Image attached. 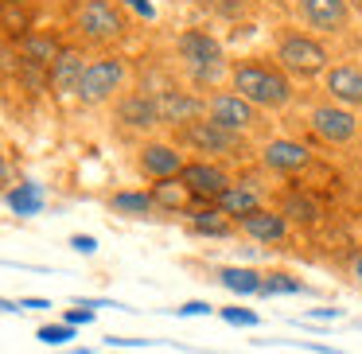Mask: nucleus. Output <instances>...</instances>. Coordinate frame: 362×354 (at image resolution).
I'll return each mask as SVG.
<instances>
[{"label": "nucleus", "mask_w": 362, "mask_h": 354, "mask_svg": "<svg viewBox=\"0 0 362 354\" xmlns=\"http://www.w3.org/2000/svg\"><path fill=\"white\" fill-rule=\"evenodd\" d=\"M183 167H187V156L168 141H148L141 148V172L148 179H180Z\"/></svg>", "instance_id": "12"}, {"label": "nucleus", "mask_w": 362, "mask_h": 354, "mask_svg": "<svg viewBox=\"0 0 362 354\" xmlns=\"http://www.w3.org/2000/svg\"><path fill=\"white\" fill-rule=\"evenodd\" d=\"M206 110H211V102H203V98H191L183 94V90H168V94H156V113H160V125H195V121L206 117Z\"/></svg>", "instance_id": "11"}, {"label": "nucleus", "mask_w": 362, "mask_h": 354, "mask_svg": "<svg viewBox=\"0 0 362 354\" xmlns=\"http://www.w3.org/2000/svg\"><path fill=\"white\" fill-rule=\"evenodd\" d=\"M206 117H211L214 125L238 133V136H250L253 129L261 125V110L250 105L242 94H234V90H218V94H211V110H206Z\"/></svg>", "instance_id": "4"}, {"label": "nucleus", "mask_w": 362, "mask_h": 354, "mask_svg": "<svg viewBox=\"0 0 362 354\" xmlns=\"http://www.w3.org/2000/svg\"><path fill=\"white\" fill-rule=\"evenodd\" d=\"M4 4H24V0H4Z\"/></svg>", "instance_id": "39"}, {"label": "nucleus", "mask_w": 362, "mask_h": 354, "mask_svg": "<svg viewBox=\"0 0 362 354\" xmlns=\"http://www.w3.org/2000/svg\"><path fill=\"white\" fill-rule=\"evenodd\" d=\"M323 90L331 94V102L346 105V110H362V66L339 63L323 74Z\"/></svg>", "instance_id": "13"}, {"label": "nucleus", "mask_w": 362, "mask_h": 354, "mask_svg": "<svg viewBox=\"0 0 362 354\" xmlns=\"http://www.w3.org/2000/svg\"><path fill=\"white\" fill-rule=\"evenodd\" d=\"M90 63L86 55H82L78 47H63V55H59L55 71H51V86H55V94H78L82 78H86Z\"/></svg>", "instance_id": "16"}, {"label": "nucleus", "mask_w": 362, "mask_h": 354, "mask_svg": "<svg viewBox=\"0 0 362 354\" xmlns=\"http://www.w3.org/2000/svg\"><path fill=\"white\" fill-rule=\"evenodd\" d=\"M71 249H74V253H86V257H90V253L98 249V242H94L90 234H74V237H71Z\"/></svg>", "instance_id": "31"}, {"label": "nucleus", "mask_w": 362, "mask_h": 354, "mask_svg": "<svg viewBox=\"0 0 362 354\" xmlns=\"http://www.w3.org/2000/svg\"><path fill=\"white\" fill-rule=\"evenodd\" d=\"M191 230H195V234H206V237H230L234 234V222H230L218 206H199V211H191Z\"/></svg>", "instance_id": "21"}, {"label": "nucleus", "mask_w": 362, "mask_h": 354, "mask_svg": "<svg viewBox=\"0 0 362 354\" xmlns=\"http://www.w3.org/2000/svg\"><path fill=\"white\" fill-rule=\"evenodd\" d=\"M117 121L129 129H156L160 113H156V98L148 94H129L117 102Z\"/></svg>", "instance_id": "17"}, {"label": "nucleus", "mask_w": 362, "mask_h": 354, "mask_svg": "<svg viewBox=\"0 0 362 354\" xmlns=\"http://www.w3.org/2000/svg\"><path fill=\"white\" fill-rule=\"evenodd\" d=\"M261 164L273 167V172H304L308 164H312V152L304 148L300 141H284V136H276V141H269L265 148H261Z\"/></svg>", "instance_id": "14"}, {"label": "nucleus", "mask_w": 362, "mask_h": 354, "mask_svg": "<svg viewBox=\"0 0 362 354\" xmlns=\"http://www.w3.org/2000/svg\"><path fill=\"white\" fill-rule=\"evenodd\" d=\"M24 28H28L24 12H16V4H4V32H8V35H24Z\"/></svg>", "instance_id": "28"}, {"label": "nucleus", "mask_w": 362, "mask_h": 354, "mask_svg": "<svg viewBox=\"0 0 362 354\" xmlns=\"http://www.w3.org/2000/svg\"><path fill=\"white\" fill-rule=\"evenodd\" d=\"M129 4H133V8H136V12H141V16H144V20H152V16H156V8H152L148 0H129Z\"/></svg>", "instance_id": "36"}, {"label": "nucleus", "mask_w": 362, "mask_h": 354, "mask_svg": "<svg viewBox=\"0 0 362 354\" xmlns=\"http://www.w3.org/2000/svg\"><path fill=\"white\" fill-rule=\"evenodd\" d=\"M180 136H183V144H187V148L206 152V156H230V160H234V156H242V152H245V136H238V133H230V129L214 125L211 117L187 125Z\"/></svg>", "instance_id": "5"}, {"label": "nucleus", "mask_w": 362, "mask_h": 354, "mask_svg": "<svg viewBox=\"0 0 362 354\" xmlns=\"http://www.w3.org/2000/svg\"><path fill=\"white\" fill-rule=\"evenodd\" d=\"M281 214H288V218H296V222H315V218H320V211H315L312 199H300V195H292L288 206H284Z\"/></svg>", "instance_id": "26"}, {"label": "nucleus", "mask_w": 362, "mask_h": 354, "mask_svg": "<svg viewBox=\"0 0 362 354\" xmlns=\"http://www.w3.org/2000/svg\"><path fill=\"white\" fill-rule=\"evenodd\" d=\"M187 199H191V191L183 187V179H156L152 183V203L172 211V214H180L187 206Z\"/></svg>", "instance_id": "22"}, {"label": "nucleus", "mask_w": 362, "mask_h": 354, "mask_svg": "<svg viewBox=\"0 0 362 354\" xmlns=\"http://www.w3.org/2000/svg\"><path fill=\"white\" fill-rule=\"evenodd\" d=\"M8 211H16L20 218H32L43 211V187L40 183H20L8 191Z\"/></svg>", "instance_id": "23"}, {"label": "nucleus", "mask_w": 362, "mask_h": 354, "mask_svg": "<svg viewBox=\"0 0 362 354\" xmlns=\"http://www.w3.org/2000/svg\"><path fill=\"white\" fill-rule=\"evenodd\" d=\"M218 284L226 292H238V296H261L265 276L253 273V269H242V265H226V269H218Z\"/></svg>", "instance_id": "19"}, {"label": "nucleus", "mask_w": 362, "mask_h": 354, "mask_svg": "<svg viewBox=\"0 0 362 354\" xmlns=\"http://www.w3.org/2000/svg\"><path fill=\"white\" fill-rule=\"evenodd\" d=\"M113 214H125V218H144V214L152 211V191H117V195L110 199Z\"/></svg>", "instance_id": "24"}, {"label": "nucleus", "mask_w": 362, "mask_h": 354, "mask_svg": "<svg viewBox=\"0 0 362 354\" xmlns=\"http://www.w3.org/2000/svg\"><path fill=\"white\" fill-rule=\"evenodd\" d=\"M273 59L288 78H315V74L331 71V51L308 32H284Z\"/></svg>", "instance_id": "2"}, {"label": "nucleus", "mask_w": 362, "mask_h": 354, "mask_svg": "<svg viewBox=\"0 0 362 354\" xmlns=\"http://www.w3.org/2000/svg\"><path fill=\"white\" fill-rule=\"evenodd\" d=\"M339 307H315V312H308V319H339Z\"/></svg>", "instance_id": "34"}, {"label": "nucleus", "mask_w": 362, "mask_h": 354, "mask_svg": "<svg viewBox=\"0 0 362 354\" xmlns=\"http://www.w3.org/2000/svg\"><path fill=\"white\" fill-rule=\"evenodd\" d=\"M238 230H242L245 237H253V242H261V245H273V242H281V237L288 234V218H284L281 211L261 206V211L238 218Z\"/></svg>", "instance_id": "15"}, {"label": "nucleus", "mask_w": 362, "mask_h": 354, "mask_svg": "<svg viewBox=\"0 0 362 354\" xmlns=\"http://www.w3.org/2000/svg\"><path fill=\"white\" fill-rule=\"evenodd\" d=\"M175 51L183 55V63H187V66H195L199 78H206L214 66H222V43L214 40V35L199 32V28L183 32L180 40H175Z\"/></svg>", "instance_id": "9"}, {"label": "nucleus", "mask_w": 362, "mask_h": 354, "mask_svg": "<svg viewBox=\"0 0 362 354\" xmlns=\"http://www.w3.org/2000/svg\"><path fill=\"white\" fill-rule=\"evenodd\" d=\"M354 12L346 8V0H300V20H304L312 32L323 35H339L346 32Z\"/></svg>", "instance_id": "10"}, {"label": "nucleus", "mask_w": 362, "mask_h": 354, "mask_svg": "<svg viewBox=\"0 0 362 354\" xmlns=\"http://www.w3.org/2000/svg\"><path fill=\"white\" fill-rule=\"evenodd\" d=\"M20 307H28V312H40V307H51V300H40V296H24V300H20Z\"/></svg>", "instance_id": "35"}, {"label": "nucleus", "mask_w": 362, "mask_h": 354, "mask_svg": "<svg viewBox=\"0 0 362 354\" xmlns=\"http://www.w3.org/2000/svg\"><path fill=\"white\" fill-rule=\"evenodd\" d=\"M183 187L191 191V199H199V203H218L222 195H226L234 183H230V175L222 172L218 164H211V160H187V167L180 172Z\"/></svg>", "instance_id": "6"}, {"label": "nucleus", "mask_w": 362, "mask_h": 354, "mask_svg": "<svg viewBox=\"0 0 362 354\" xmlns=\"http://www.w3.org/2000/svg\"><path fill=\"white\" fill-rule=\"evenodd\" d=\"M105 343H110V346H148V338H121V335H110Z\"/></svg>", "instance_id": "33"}, {"label": "nucleus", "mask_w": 362, "mask_h": 354, "mask_svg": "<svg viewBox=\"0 0 362 354\" xmlns=\"http://www.w3.org/2000/svg\"><path fill=\"white\" fill-rule=\"evenodd\" d=\"M346 8H351L354 16H362V0H346Z\"/></svg>", "instance_id": "38"}, {"label": "nucleus", "mask_w": 362, "mask_h": 354, "mask_svg": "<svg viewBox=\"0 0 362 354\" xmlns=\"http://www.w3.org/2000/svg\"><path fill=\"white\" fill-rule=\"evenodd\" d=\"M78 28L86 40L94 43H110L117 40L121 32H125V16H121V8L113 4V0H86L78 8Z\"/></svg>", "instance_id": "7"}, {"label": "nucleus", "mask_w": 362, "mask_h": 354, "mask_svg": "<svg viewBox=\"0 0 362 354\" xmlns=\"http://www.w3.org/2000/svg\"><path fill=\"white\" fill-rule=\"evenodd\" d=\"M20 51H24V63L28 66H40V71H55L59 55H63V47H59L55 35L47 32H32L20 40Z\"/></svg>", "instance_id": "18"}, {"label": "nucleus", "mask_w": 362, "mask_h": 354, "mask_svg": "<svg viewBox=\"0 0 362 354\" xmlns=\"http://www.w3.org/2000/svg\"><path fill=\"white\" fill-rule=\"evenodd\" d=\"M214 206H218V211L226 214L230 222H238V218H245V214L261 211V199H257V191H250V187H238V183H234V187H230V191H226V195H222Z\"/></svg>", "instance_id": "20"}, {"label": "nucleus", "mask_w": 362, "mask_h": 354, "mask_svg": "<svg viewBox=\"0 0 362 354\" xmlns=\"http://www.w3.org/2000/svg\"><path fill=\"white\" fill-rule=\"evenodd\" d=\"M175 312H180V315H206V312H211V304H203V300H187V304L175 307Z\"/></svg>", "instance_id": "32"}, {"label": "nucleus", "mask_w": 362, "mask_h": 354, "mask_svg": "<svg viewBox=\"0 0 362 354\" xmlns=\"http://www.w3.org/2000/svg\"><path fill=\"white\" fill-rule=\"evenodd\" d=\"M63 323H71V327H82V323H94V307H71V312L63 315Z\"/></svg>", "instance_id": "30"}, {"label": "nucleus", "mask_w": 362, "mask_h": 354, "mask_svg": "<svg viewBox=\"0 0 362 354\" xmlns=\"http://www.w3.org/2000/svg\"><path fill=\"white\" fill-rule=\"evenodd\" d=\"M71 338H74L71 323H47V327H40V343H47V346H63Z\"/></svg>", "instance_id": "27"}, {"label": "nucleus", "mask_w": 362, "mask_h": 354, "mask_svg": "<svg viewBox=\"0 0 362 354\" xmlns=\"http://www.w3.org/2000/svg\"><path fill=\"white\" fill-rule=\"evenodd\" d=\"M230 86L234 94H242L250 105H257L261 113H276L292 102V78L281 71L276 63H257V59H245V63L230 66Z\"/></svg>", "instance_id": "1"}, {"label": "nucleus", "mask_w": 362, "mask_h": 354, "mask_svg": "<svg viewBox=\"0 0 362 354\" xmlns=\"http://www.w3.org/2000/svg\"><path fill=\"white\" fill-rule=\"evenodd\" d=\"M222 319L242 323V327H257V312H250V307H222Z\"/></svg>", "instance_id": "29"}, {"label": "nucleus", "mask_w": 362, "mask_h": 354, "mask_svg": "<svg viewBox=\"0 0 362 354\" xmlns=\"http://www.w3.org/2000/svg\"><path fill=\"white\" fill-rule=\"evenodd\" d=\"M312 129L327 144H351L358 136V113L339 102H320L312 110Z\"/></svg>", "instance_id": "8"}, {"label": "nucleus", "mask_w": 362, "mask_h": 354, "mask_svg": "<svg viewBox=\"0 0 362 354\" xmlns=\"http://www.w3.org/2000/svg\"><path fill=\"white\" fill-rule=\"evenodd\" d=\"M351 273H354V281H358V284H362V253H358V257H354V265H351Z\"/></svg>", "instance_id": "37"}, {"label": "nucleus", "mask_w": 362, "mask_h": 354, "mask_svg": "<svg viewBox=\"0 0 362 354\" xmlns=\"http://www.w3.org/2000/svg\"><path fill=\"white\" fill-rule=\"evenodd\" d=\"M125 78H129L125 59H117V55H110V59H94L74 98H78L82 105H105V102H113V94H117L121 86H125Z\"/></svg>", "instance_id": "3"}, {"label": "nucleus", "mask_w": 362, "mask_h": 354, "mask_svg": "<svg viewBox=\"0 0 362 354\" xmlns=\"http://www.w3.org/2000/svg\"><path fill=\"white\" fill-rule=\"evenodd\" d=\"M296 292H304V284H300L296 276H288V273H269L261 296H296Z\"/></svg>", "instance_id": "25"}]
</instances>
